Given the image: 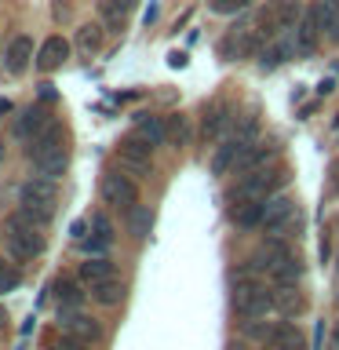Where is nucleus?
<instances>
[{
    "label": "nucleus",
    "instance_id": "f257e3e1",
    "mask_svg": "<svg viewBox=\"0 0 339 350\" xmlns=\"http://www.w3.org/2000/svg\"><path fill=\"white\" fill-rule=\"evenodd\" d=\"M26 157L33 161L37 175H48V179H59L70 168V146H66V131L59 124L44 128L37 139L26 146Z\"/></svg>",
    "mask_w": 339,
    "mask_h": 350
},
{
    "label": "nucleus",
    "instance_id": "f03ea898",
    "mask_svg": "<svg viewBox=\"0 0 339 350\" xmlns=\"http://www.w3.org/2000/svg\"><path fill=\"white\" fill-rule=\"evenodd\" d=\"M55 201H59V190L48 175H37V179H26L18 186V215L29 219L37 226H48L55 215Z\"/></svg>",
    "mask_w": 339,
    "mask_h": 350
},
{
    "label": "nucleus",
    "instance_id": "7ed1b4c3",
    "mask_svg": "<svg viewBox=\"0 0 339 350\" xmlns=\"http://www.w3.org/2000/svg\"><path fill=\"white\" fill-rule=\"evenodd\" d=\"M44 248H48V234H44V226L29 223V219H22L18 212L8 219V252H11L18 262L44 256Z\"/></svg>",
    "mask_w": 339,
    "mask_h": 350
},
{
    "label": "nucleus",
    "instance_id": "20e7f679",
    "mask_svg": "<svg viewBox=\"0 0 339 350\" xmlns=\"http://www.w3.org/2000/svg\"><path fill=\"white\" fill-rule=\"evenodd\" d=\"M284 179V175L277 168H252V175H245L241 183H234L226 190V208H237V204H245V201H267V197L277 190V183Z\"/></svg>",
    "mask_w": 339,
    "mask_h": 350
},
{
    "label": "nucleus",
    "instance_id": "39448f33",
    "mask_svg": "<svg viewBox=\"0 0 339 350\" xmlns=\"http://www.w3.org/2000/svg\"><path fill=\"white\" fill-rule=\"evenodd\" d=\"M234 310L241 321L273 310V292L259 281H245V270H234Z\"/></svg>",
    "mask_w": 339,
    "mask_h": 350
},
{
    "label": "nucleus",
    "instance_id": "423d86ee",
    "mask_svg": "<svg viewBox=\"0 0 339 350\" xmlns=\"http://www.w3.org/2000/svg\"><path fill=\"white\" fill-rule=\"evenodd\" d=\"M262 226H267V234L299 237L303 219H299V212H295L292 197H267V219H262Z\"/></svg>",
    "mask_w": 339,
    "mask_h": 350
},
{
    "label": "nucleus",
    "instance_id": "0eeeda50",
    "mask_svg": "<svg viewBox=\"0 0 339 350\" xmlns=\"http://www.w3.org/2000/svg\"><path fill=\"white\" fill-rule=\"evenodd\" d=\"M234 120L237 117H230V106L226 103H219V98L204 103V109H201V139L204 142H219L223 135L234 131Z\"/></svg>",
    "mask_w": 339,
    "mask_h": 350
},
{
    "label": "nucleus",
    "instance_id": "6e6552de",
    "mask_svg": "<svg viewBox=\"0 0 339 350\" xmlns=\"http://www.w3.org/2000/svg\"><path fill=\"white\" fill-rule=\"evenodd\" d=\"M248 150H252V142H248V139L226 135V142L215 150V157H212V175H230V172H241V164H245Z\"/></svg>",
    "mask_w": 339,
    "mask_h": 350
},
{
    "label": "nucleus",
    "instance_id": "1a4fd4ad",
    "mask_svg": "<svg viewBox=\"0 0 339 350\" xmlns=\"http://www.w3.org/2000/svg\"><path fill=\"white\" fill-rule=\"evenodd\" d=\"M98 190H103L106 204H113V208H135V201H139L135 183H131L128 175H120V172H106L103 183H98Z\"/></svg>",
    "mask_w": 339,
    "mask_h": 350
},
{
    "label": "nucleus",
    "instance_id": "9d476101",
    "mask_svg": "<svg viewBox=\"0 0 339 350\" xmlns=\"http://www.w3.org/2000/svg\"><path fill=\"white\" fill-rule=\"evenodd\" d=\"M59 325L66 332L87 339V343H98V339H103V325H98L92 314H84L81 306H59Z\"/></svg>",
    "mask_w": 339,
    "mask_h": 350
},
{
    "label": "nucleus",
    "instance_id": "9b49d317",
    "mask_svg": "<svg viewBox=\"0 0 339 350\" xmlns=\"http://www.w3.org/2000/svg\"><path fill=\"white\" fill-rule=\"evenodd\" d=\"M66 59H70V40L59 37V33H51V37L40 44V51L33 55V66H37L40 73H51V70H59V66H66Z\"/></svg>",
    "mask_w": 339,
    "mask_h": 350
},
{
    "label": "nucleus",
    "instance_id": "f8f14e48",
    "mask_svg": "<svg viewBox=\"0 0 339 350\" xmlns=\"http://www.w3.org/2000/svg\"><path fill=\"white\" fill-rule=\"evenodd\" d=\"M117 153H120V161H124L128 168H135L142 175L153 172V146H150V142H142L139 135H128L124 142H120Z\"/></svg>",
    "mask_w": 339,
    "mask_h": 350
},
{
    "label": "nucleus",
    "instance_id": "ddd939ff",
    "mask_svg": "<svg viewBox=\"0 0 339 350\" xmlns=\"http://www.w3.org/2000/svg\"><path fill=\"white\" fill-rule=\"evenodd\" d=\"M44 128H48V113H44V106L40 103L37 106H26L18 113V120H15V139L18 142H33Z\"/></svg>",
    "mask_w": 339,
    "mask_h": 350
},
{
    "label": "nucleus",
    "instance_id": "4468645a",
    "mask_svg": "<svg viewBox=\"0 0 339 350\" xmlns=\"http://www.w3.org/2000/svg\"><path fill=\"white\" fill-rule=\"evenodd\" d=\"M113 245V223H109L106 215H95L92 219V234H84L81 248L87 256H106V248Z\"/></svg>",
    "mask_w": 339,
    "mask_h": 350
},
{
    "label": "nucleus",
    "instance_id": "2eb2a0df",
    "mask_svg": "<svg viewBox=\"0 0 339 350\" xmlns=\"http://www.w3.org/2000/svg\"><path fill=\"white\" fill-rule=\"evenodd\" d=\"M262 219H267V201H245V204L230 208V223L241 234H252L256 226H262Z\"/></svg>",
    "mask_w": 339,
    "mask_h": 350
},
{
    "label": "nucleus",
    "instance_id": "dca6fc26",
    "mask_svg": "<svg viewBox=\"0 0 339 350\" xmlns=\"http://www.w3.org/2000/svg\"><path fill=\"white\" fill-rule=\"evenodd\" d=\"M135 135H139L142 142H150L153 150L164 146V142H168V128H164V117H157V113H135Z\"/></svg>",
    "mask_w": 339,
    "mask_h": 350
},
{
    "label": "nucleus",
    "instance_id": "f3484780",
    "mask_svg": "<svg viewBox=\"0 0 339 350\" xmlns=\"http://www.w3.org/2000/svg\"><path fill=\"white\" fill-rule=\"evenodd\" d=\"M81 284H84L81 278H66V273H59V278L48 284V292H51V299L59 306H81V299H84Z\"/></svg>",
    "mask_w": 339,
    "mask_h": 350
},
{
    "label": "nucleus",
    "instance_id": "a211bd4d",
    "mask_svg": "<svg viewBox=\"0 0 339 350\" xmlns=\"http://www.w3.org/2000/svg\"><path fill=\"white\" fill-rule=\"evenodd\" d=\"M273 310L281 314V321H292V317H299V314L306 310V295L299 292V284L273 292Z\"/></svg>",
    "mask_w": 339,
    "mask_h": 350
},
{
    "label": "nucleus",
    "instance_id": "6ab92c4d",
    "mask_svg": "<svg viewBox=\"0 0 339 350\" xmlns=\"http://www.w3.org/2000/svg\"><path fill=\"white\" fill-rule=\"evenodd\" d=\"M77 278L84 284H95V281H106V278H117V262L109 256H92L77 267Z\"/></svg>",
    "mask_w": 339,
    "mask_h": 350
},
{
    "label": "nucleus",
    "instance_id": "aec40b11",
    "mask_svg": "<svg viewBox=\"0 0 339 350\" xmlns=\"http://www.w3.org/2000/svg\"><path fill=\"white\" fill-rule=\"evenodd\" d=\"M98 18L106 22V29H124V22L135 8V0H98Z\"/></svg>",
    "mask_w": 339,
    "mask_h": 350
},
{
    "label": "nucleus",
    "instance_id": "412c9836",
    "mask_svg": "<svg viewBox=\"0 0 339 350\" xmlns=\"http://www.w3.org/2000/svg\"><path fill=\"white\" fill-rule=\"evenodd\" d=\"M4 59H8V62H4V66H8V73H15V77H18V73L33 62V40L26 37V33H18V37L8 44V55H4Z\"/></svg>",
    "mask_w": 339,
    "mask_h": 350
},
{
    "label": "nucleus",
    "instance_id": "4be33fe9",
    "mask_svg": "<svg viewBox=\"0 0 339 350\" xmlns=\"http://www.w3.org/2000/svg\"><path fill=\"white\" fill-rule=\"evenodd\" d=\"M87 292H92V299L98 306H117L120 299H124V281L120 278H106V281H95V284H87Z\"/></svg>",
    "mask_w": 339,
    "mask_h": 350
},
{
    "label": "nucleus",
    "instance_id": "5701e85b",
    "mask_svg": "<svg viewBox=\"0 0 339 350\" xmlns=\"http://www.w3.org/2000/svg\"><path fill=\"white\" fill-rule=\"evenodd\" d=\"M270 343L281 347V350H310V343H306V336H303V328L292 325V321H281L277 328H273Z\"/></svg>",
    "mask_w": 339,
    "mask_h": 350
},
{
    "label": "nucleus",
    "instance_id": "b1692460",
    "mask_svg": "<svg viewBox=\"0 0 339 350\" xmlns=\"http://www.w3.org/2000/svg\"><path fill=\"white\" fill-rule=\"evenodd\" d=\"M164 128H168V146L172 150H186L193 139V124L186 113H172L168 120H164Z\"/></svg>",
    "mask_w": 339,
    "mask_h": 350
},
{
    "label": "nucleus",
    "instance_id": "393cba45",
    "mask_svg": "<svg viewBox=\"0 0 339 350\" xmlns=\"http://www.w3.org/2000/svg\"><path fill=\"white\" fill-rule=\"evenodd\" d=\"M299 278H303V259H299V252L270 270V281L277 284V288H292V284H299Z\"/></svg>",
    "mask_w": 339,
    "mask_h": 350
},
{
    "label": "nucleus",
    "instance_id": "a878e982",
    "mask_svg": "<svg viewBox=\"0 0 339 350\" xmlns=\"http://www.w3.org/2000/svg\"><path fill=\"white\" fill-rule=\"evenodd\" d=\"M73 44H77V51H81V55H95L98 48H103V26H98V22H84V26H77Z\"/></svg>",
    "mask_w": 339,
    "mask_h": 350
},
{
    "label": "nucleus",
    "instance_id": "bb28decb",
    "mask_svg": "<svg viewBox=\"0 0 339 350\" xmlns=\"http://www.w3.org/2000/svg\"><path fill=\"white\" fill-rule=\"evenodd\" d=\"M277 157V142L273 139H267L262 146H252L248 150V157H245V164H241V172H252V168H267V164Z\"/></svg>",
    "mask_w": 339,
    "mask_h": 350
},
{
    "label": "nucleus",
    "instance_id": "cd10ccee",
    "mask_svg": "<svg viewBox=\"0 0 339 350\" xmlns=\"http://www.w3.org/2000/svg\"><path fill=\"white\" fill-rule=\"evenodd\" d=\"M314 18H317V29H321L325 37H332L336 18H339V0H317V4H314Z\"/></svg>",
    "mask_w": 339,
    "mask_h": 350
},
{
    "label": "nucleus",
    "instance_id": "c85d7f7f",
    "mask_svg": "<svg viewBox=\"0 0 339 350\" xmlns=\"http://www.w3.org/2000/svg\"><path fill=\"white\" fill-rule=\"evenodd\" d=\"M150 230H153V208L135 204V212H131V237H150Z\"/></svg>",
    "mask_w": 339,
    "mask_h": 350
},
{
    "label": "nucleus",
    "instance_id": "c756f323",
    "mask_svg": "<svg viewBox=\"0 0 339 350\" xmlns=\"http://www.w3.org/2000/svg\"><path fill=\"white\" fill-rule=\"evenodd\" d=\"M241 332H245V339H256V343H270L273 328L267 321H259V317H248V321L241 325Z\"/></svg>",
    "mask_w": 339,
    "mask_h": 350
},
{
    "label": "nucleus",
    "instance_id": "7c9ffc66",
    "mask_svg": "<svg viewBox=\"0 0 339 350\" xmlns=\"http://www.w3.org/2000/svg\"><path fill=\"white\" fill-rule=\"evenodd\" d=\"M18 281H22V273L11 267L8 259H0V295H8V292H15L18 288Z\"/></svg>",
    "mask_w": 339,
    "mask_h": 350
},
{
    "label": "nucleus",
    "instance_id": "2f4dec72",
    "mask_svg": "<svg viewBox=\"0 0 339 350\" xmlns=\"http://www.w3.org/2000/svg\"><path fill=\"white\" fill-rule=\"evenodd\" d=\"M252 0H212V11L215 15H234V11H241V8H248Z\"/></svg>",
    "mask_w": 339,
    "mask_h": 350
},
{
    "label": "nucleus",
    "instance_id": "473e14b6",
    "mask_svg": "<svg viewBox=\"0 0 339 350\" xmlns=\"http://www.w3.org/2000/svg\"><path fill=\"white\" fill-rule=\"evenodd\" d=\"M92 343H87V339H81V336H73V332H66L59 343H55V350H87Z\"/></svg>",
    "mask_w": 339,
    "mask_h": 350
},
{
    "label": "nucleus",
    "instance_id": "72a5a7b5",
    "mask_svg": "<svg viewBox=\"0 0 339 350\" xmlns=\"http://www.w3.org/2000/svg\"><path fill=\"white\" fill-rule=\"evenodd\" d=\"M87 226H92V223H84V219H77V223L70 226V234H73V241H77V245H81V241H84V234H87Z\"/></svg>",
    "mask_w": 339,
    "mask_h": 350
},
{
    "label": "nucleus",
    "instance_id": "f704fd0d",
    "mask_svg": "<svg viewBox=\"0 0 339 350\" xmlns=\"http://www.w3.org/2000/svg\"><path fill=\"white\" fill-rule=\"evenodd\" d=\"M40 98H55V84H51V81L40 84Z\"/></svg>",
    "mask_w": 339,
    "mask_h": 350
},
{
    "label": "nucleus",
    "instance_id": "c9c22d12",
    "mask_svg": "<svg viewBox=\"0 0 339 350\" xmlns=\"http://www.w3.org/2000/svg\"><path fill=\"white\" fill-rule=\"evenodd\" d=\"M332 183H336V190H339V161L332 164Z\"/></svg>",
    "mask_w": 339,
    "mask_h": 350
},
{
    "label": "nucleus",
    "instance_id": "e433bc0d",
    "mask_svg": "<svg viewBox=\"0 0 339 350\" xmlns=\"http://www.w3.org/2000/svg\"><path fill=\"white\" fill-rule=\"evenodd\" d=\"M230 350H245V347H241V339H234V343H230Z\"/></svg>",
    "mask_w": 339,
    "mask_h": 350
},
{
    "label": "nucleus",
    "instance_id": "4c0bfd02",
    "mask_svg": "<svg viewBox=\"0 0 339 350\" xmlns=\"http://www.w3.org/2000/svg\"><path fill=\"white\" fill-rule=\"evenodd\" d=\"M8 321V310H4V306H0V325H4Z\"/></svg>",
    "mask_w": 339,
    "mask_h": 350
},
{
    "label": "nucleus",
    "instance_id": "58836bf2",
    "mask_svg": "<svg viewBox=\"0 0 339 350\" xmlns=\"http://www.w3.org/2000/svg\"><path fill=\"white\" fill-rule=\"evenodd\" d=\"M262 350H281V347H273V343H267V347H262Z\"/></svg>",
    "mask_w": 339,
    "mask_h": 350
},
{
    "label": "nucleus",
    "instance_id": "ea45409f",
    "mask_svg": "<svg viewBox=\"0 0 339 350\" xmlns=\"http://www.w3.org/2000/svg\"><path fill=\"white\" fill-rule=\"evenodd\" d=\"M0 161H4V142H0Z\"/></svg>",
    "mask_w": 339,
    "mask_h": 350
},
{
    "label": "nucleus",
    "instance_id": "a19ab883",
    "mask_svg": "<svg viewBox=\"0 0 339 350\" xmlns=\"http://www.w3.org/2000/svg\"><path fill=\"white\" fill-rule=\"evenodd\" d=\"M336 343H339V321H336Z\"/></svg>",
    "mask_w": 339,
    "mask_h": 350
},
{
    "label": "nucleus",
    "instance_id": "79ce46f5",
    "mask_svg": "<svg viewBox=\"0 0 339 350\" xmlns=\"http://www.w3.org/2000/svg\"><path fill=\"white\" fill-rule=\"evenodd\" d=\"M336 350H339V343H336Z\"/></svg>",
    "mask_w": 339,
    "mask_h": 350
}]
</instances>
